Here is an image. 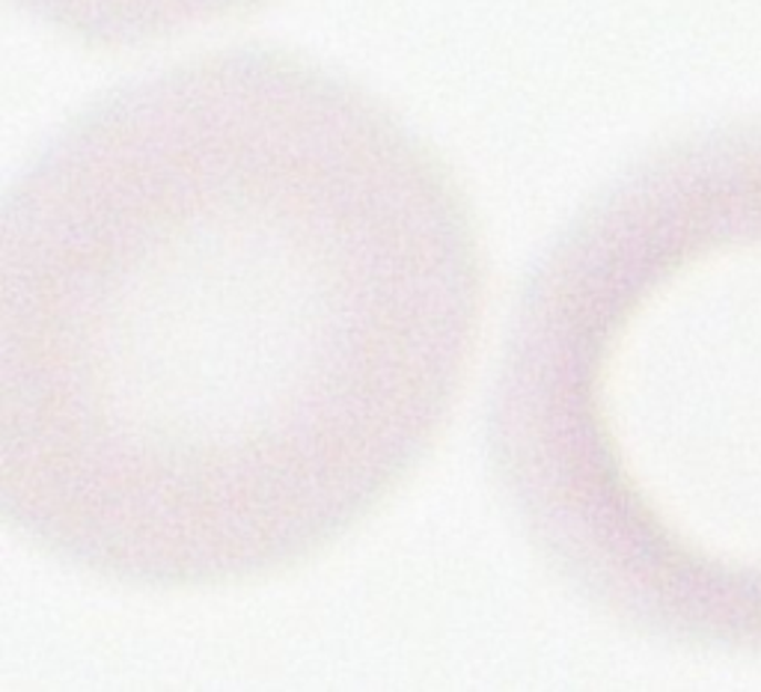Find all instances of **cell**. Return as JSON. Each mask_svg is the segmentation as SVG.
<instances>
[{
    "label": "cell",
    "instance_id": "1",
    "mask_svg": "<svg viewBox=\"0 0 761 692\" xmlns=\"http://www.w3.org/2000/svg\"><path fill=\"white\" fill-rule=\"evenodd\" d=\"M482 295L464 199L369 95L274 51L141 78L3 215V508L137 586L282 568L423 458Z\"/></svg>",
    "mask_w": 761,
    "mask_h": 692
},
{
    "label": "cell",
    "instance_id": "2",
    "mask_svg": "<svg viewBox=\"0 0 761 692\" xmlns=\"http://www.w3.org/2000/svg\"><path fill=\"white\" fill-rule=\"evenodd\" d=\"M21 7L93 45H134L199 28L259 0H19Z\"/></svg>",
    "mask_w": 761,
    "mask_h": 692
}]
</instances>
